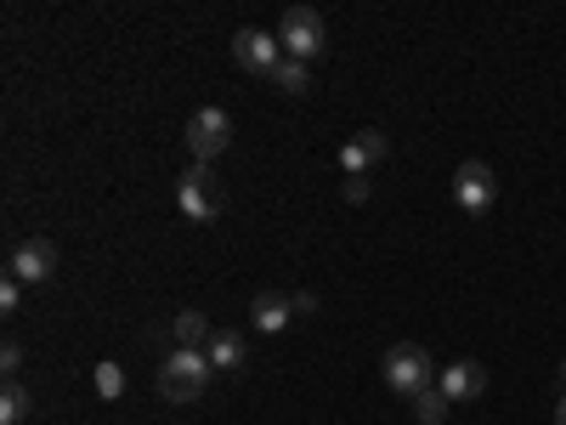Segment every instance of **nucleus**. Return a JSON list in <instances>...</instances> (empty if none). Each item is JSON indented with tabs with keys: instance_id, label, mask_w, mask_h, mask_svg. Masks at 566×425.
<instances>
[{
	"instance_id": "nucleus-1",
	"label": "nucleus",
	"mask_w": 566,
	"mask_h": 425,
	"mask_svg": "<svg viewBox=\"0 0 566 425\" xmlns=\"http://www.w3.org/2000/svg\"><path fill=\"white\" fill-rule=\"evenodd\" d=\"M205 386H210V357H205V352L176 346V352L159 363V392H165L170 403H199Z\"/></svg>"
},
{
	"instance_id": "nucleus-2",
	"label": "nucleus",
	"mask_w": 566,
	"mask_h": 425,
	"mask_svg": "<svg viewBox=\"0 0 566 425\" xmlns=\"http://www.w3.org/2000/svg\"><path fill=\"white\" fill-rule=\"evenodd\" d=\"M380 374H386V386H391L397 397H419L424 386H437V363H431V352H424V346H413V341L391 346Z\"/></svg>"
},
{
	"instance_id": "nucleus-3",
	"label": "nucleus",
	"mask_w": 566,
	"mask_h": 425,
	"mask_svg": "<svg viewBox=\"0 0 566 425\" xmlns=\"http://www.w3.org/2000/svg\"><path fill=\"white\" fill-rule=\"evenodd\" d=\"M176 205L181 216H193V221H216L221 216V182H216V165H187L176 176Z\"/></svg>"
},
{
	"instance_id": "nucleus-4",
	"label": "nucleus",
	"mask_w": 566,
	"mask_h": 425,
	"mask_svg": "<svg viewBox=\"0 0 566 425\" xmlns=\"http://www.w3.org/2000/svg\"><path fill=\"white\" fill-rule=\"evenodd\" d=\"M277 40H283V58L312 63V58L323 52V40H328L323 12H317V7H290V12L277 18Z\"/></svg>"
},
{
	"instance_id": "nucleus-5",
	"label": "nucleus",
	"mask_w": 566,
	"mask_h": 425,
	"mask_svg": "<svg viewBox=\"0 0 566 425\" xmlns=\"http://www.w3.org/2000/svg\"><path fill=\"white\" fill-rule=\"evenodd\" d=\"M232 63L255 80H272V69L283 63V40L272 29H239L232 34Z\"/></svg>"
},
{
	"instance_id": "nucleus-6",
	"label": "nucleus",
	"mask_w": 566,
	"mask_h": 425,
	"mask_svg": "<svg viewBox=\"0 0 566 425\" xmlns=\"http://www.w3.org/2000/svg\"><path fill=\"white\" fill-rule=\"evenodd\" d=\"M227 142H232V114L227 108H199L193 120H187V148H193L199 165H216L227 154Z\"/></svg>"
},
{
	"instance_id": "nucleus-7",
	"label": "nucleus",
	"mask_w": 566,
	"mask_h": 425,
	"mask_svg": "<svg viewBox=\"0 0 566 425\" xmlns=\"http://www.w3.org/2000/svg\"><path fill=\"white\" fill-rule=\"evenodd\" d=\"M453 199H459V210H464V216H488V205L499 199L493 170H488L482 159H464V165L453 170Z\"/></svg>"
},
{
	"instance_id": "nucleus-8",
	"label": "nucleus",
	"mask_w": 566,
	"mask_h": 425,
	"mask_svg": "<svg viewBox=\"0 0 566 425\" xmlns=\"http://www.w3.org/2000/svg\"><path fill=\"white\" fill-rule=\"evenodd\" d=\"M386 154H391L386 131H380V125H368V131H357V136L346 142V148H340V170H346V176H368Z\"/></svg>"
},
{
	"instance_id": "nucleus-9",
	"label": "nucleus",
	"mask_w": 566,
	"mask_h": 425,
	"mask_svg": "<svg viewBox=\"0 0 566 425\" xmlns=\"http://www.w3.org/2000/svg\"><path fill=\"white\" fill-rule=\"evenodd\" d=\"M52 272H57V245H52V239H23V245L12 250V278L45 283Z\"/></svg>"
},
{
	"instance_id": "nucleus-10",
	"label": "nucleus",
	"mask_w": 566,
	"mask_h": 425,
	"mask_svg": "<svg viewBox=\"0 0 566 425\" xmlns=\"http://www.w3.org/2000/svg\"><path fill=\"white\" fill-rule=\"evenodd\" d=\"M442 392H448V403H476L488 392V363H476V357L448 363L442 369Z\"/></svg>"
},
{
	"instance_id": "nucleus-11",
	"label": "nucleus",
	"mask_w": 566,
	"mask_h": 425,
	"mask_svg": "<svg viewBox=\"0 0 566 425\" xmlns=\"http://www.w3.org/2000/svg\"><path fill=\"white\" fill-rule=\"evenodd\" d=\"M250 323L261 329V335H283V329L295 323V301L283 296V290H261V296L250 301Z\"/></svg>"
},
{
	"instance_id": "nucleus-12",
	"label": "nucleus",
	"mask_w": 566,
	"mask_h": 425,
	"mask_svg": "<svg viewBox=\"0 0 566 425\" xmlns=\"http://www.w3.org/2000/svg\"><path fill=\"white\" fill-rule=\"evenodd\" d=\"M205 357H210V369H244V357H250V341L239 335V329H216V335H210V346H205Z\"/></svg>"
},
{
	"instance_id": "nucleus-13",
	"label": "nucleus",
	"mask_w": 566,
	"mask_h": 425,
	"mask_svg": "<svg viewBox=\"0 0 566 425\" xmlns=\"http://www.w3.org/2000/svg\"><path fill=\"white\" fill-rule=\"evenodd\" d=\"M272 91H283V97H306L312 91V63H295V58H283L277 69H272V80H266Z\"/></svg>"
},
{
	"instance_id": "nucleus-14",
	"label": "nucleus",
	"mask_w": 566,
	"mask_h": 425,
	"mask_svg": "<svg viewBox=\"0 0 566 425\" xmlns=\"http://www.w3.org/2000/svg\"><path fill=\"white\" fill-rule=\"evenodd\" d=\"M210 335H216V329L205 323V312H193V307L176 312V346H187V352H205V346H210Z\"/></svg>"
},
{
	"instance_id": "nucleus-15",
	"label": "nucleus",
	"mask_w": 566,
	"mask_h": 425,
	"mask_svg": "<svg viewBox=\"0 0 566 425\" xmlns=\"http://www.w3.org/2000/svg\"><path fill=\"white\" fill-rule=\"evenodd\" d=\"M29 408H34L29 386H23V381H7V392H0V425H23Z\"/></svg>"
},
{
	"instance_id": "nucleus-16",
	"label": "nucleus",
	"mask_w": 566,
	"mask_h": 425,
	"mask_svg": "<svg viewBox=\"0 0 566 425\" xmlns=\"http://www.w3.org/2000/svg\"><path fill=\"white\" fill-rule=\"evenodd\" d=\"M413 419H419V425H442V419H448V392H442V386H424V392L413 397Z\"/></svg>"
},
{
	"instance_id": "nucleus-17",
	"label": "nucleus",
	"mask_w": 566,
	"mask_h": 425,
	"mask_svg": "<svg viewBox=\"0 0 566 425\" xmlns=\"http://www.w3.org/2000/svg\"><path fill=\"white\" fill-rule=\"evenodd\" d=\"M97 392L103 397H125V369L108 357V363H97Z\"/></svg>"
},
{
	"instance_id": "nucleus-18",
	"label": "nucleus",
	"mask_w": 566,
	"mask_h": 425,
	"mask_svg": "<svg viewBox=\"0 0 566 425\" xmlns=\"http://www.w3.org/2000/svg\"><path fill=\"white\" fill-rule=\"evenodd\" d=\"M18 301H23V278H0V312H18Z\"/></svg>"
},
{
	"instance_id": "nucleus-19",
	"label": "nucleus",
	"mask_w": 566,
	"mask_h": 425,
	"mask_svg": "<svg viewBox=\"0 0 566 425\" xmlns=\"http://www.w3.org/2000/svg\"><path fill=\"white\" fill-rule=\"evenodd\" d=\"M0 369H7V381H18V369H23V346H18V341L0 346Z\"/></svg>"
},
{
	"instance_id": "nucleus-20",
	"label": "nucleus",
	"mask_w": 566,
	"mask_h": 425,
	"mask_svg": "<svg viewBox=\"0 0 566 425\" xmlns=\"http://www.w3.org/2000/svg\"><path fill=\"white\" fill-rule=\"evenodd\" d=\"M290 301H295V318H312V312H317V296H312V290H295Z\"/></svg>"
},
{
	"instance_id": "nucleus-21",
	"label": "nucleus",
	"mask_w": 566,
	"mask_h": 425,
	"mask_svg": "<svg viewBox=\"0 0 566 425\" xmlns=\"http://www.w3.org/2000/svg\"><path fill=\"white\" fill-rule=\"evenodd\" d=\"M368 199V182L363 176H346V205H363Z\"/></svg>"
},
{
	"instance_id": "nucleus-22",
	"label": "nucleus",
	"mask_w": 566,
	"mask_h": 425,
	"mask_svg": "<svg viewBox=\"0 0 566 425\" xmlns=\"http://www.w3.org/2000/svg\"><path fill=\"white\" fill-rule=\"evenodd\" d=\"M555 425H566V397H560V403H555Z\"/></svg>"
},
{
	"instance_id": "nucleus-23",
	"label": "nucleus",
	"mask_w": 566,
	"mask_h": 425,
	"mask_svg": "<svg viewBox=\"0 0 566 425\" xmlns=\"http://www.w3.org/2000/svg\"><path fill=\"white\" fill-rule=\"evenodd\" d=\"M560 381H566V363H560Z\"/></svg>"
}]
</instances>
